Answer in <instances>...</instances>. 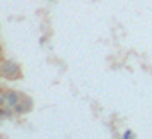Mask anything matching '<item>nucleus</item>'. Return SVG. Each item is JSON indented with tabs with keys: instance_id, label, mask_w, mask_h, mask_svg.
Masks as SVG:
<instances>
[{
	"instance_id": "obj_5",
	"label": "nucleus",
	"mask_w": 152,
	"mask_h": 139,
	"mask_svg": "<svg viewBox=\"0 0 152 139\" xmlns=\"http://www.w3.org/2000/svg\"><path fill=\"white\" fill-rule=\"evenodd\" d=\"M5 105V96H4V93H0V106H4Z\"/></svg>"
},
{
	"instance_id": "obj_1",
	"label": "nucleus",
	"mask_w": 152,
	"mask_h": 139,
	"mask_svg": "<svg viewBox=\"0 0 152 139\" xmlns=\"http://www.w3.org/2000/svg\"><path fill=\"white\" fill-rule=\"evenodd\" d=\"M0 77L7 81H17L22 77L21 65L14 60H0Z\"/></svg>"
},
{
	"instance_id": "obj_4",
	"label": "nucleus",
	"mask_w": 152,
	"mask_h": 139,
	"mask_svg": "<svg viewBox=\"0 0 152 139\" xmlns=\"http://www.w3.org/2000/svg\"><path fill=\"white\" fill-rule=\"evenodd\" d=\"M133 138V132L132 131H125L123 132V139H132Z\"/></svg>"
},
{
	"instance_id": "obj_3",
	"label": "nucleus",
	"mask_w": 152,
	"mask_h": 139,
	"mask_svg": "<svg viewBox=\"0 0 152 139\" xmlns=\"http://www.w3.org/2000/svg\"><path fill=\"white\" fill-rule=\"evenodd\" d=\"M4 96H5V105L10 106V108H14L15 105L21 101L22 93H19L15 89H7V91H4Z\"/></svg>"
},
{
	"instance_id": "obj_6",
	"label": "nucleus",
	"mask_w": 152,
	"mask_h": 139,
	"mask_svg": "<svg viewBox=\"0 0 152 139\" xmlns=\"http://www.w3.org/2000/svg\"><path fill=\"white\" fill-rule=\"evenodd\" d=\"M0 52H2V50H0Z\"/></svg>"
},
{
	"instance_id": "obj_2",
	"label": "nucleus",
	"mask_w": 152,
	"mask_h": 139,
	"mask_svg": "<svg viewBox=\"0 0 152 139\" xmlns=\"http://www.w3.org/2000/svg\"><path fill=\"white\" fill-rule=\"evenodd\" d=\"M31 110H33V98L22 95L21 101L14 106L15 115H22V113H28V112H31Z\"/></svg>"
}]
</instances>
